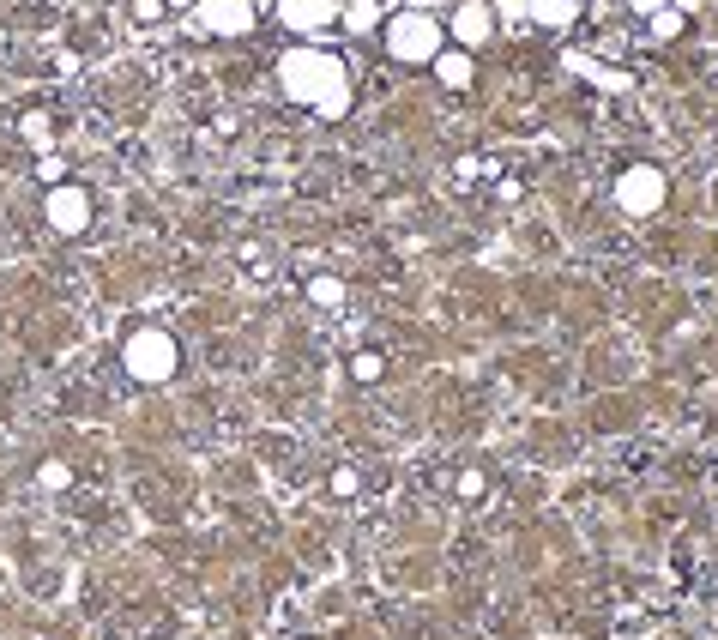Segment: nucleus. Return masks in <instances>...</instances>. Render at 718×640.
Instances as JSON below:
<instances>
[{"label":"nucleus","instance_id":"obj_1","mask_svg":"<svg viewBox=\"0 0 718 640\" xmlns=\"http://www.w3.org/2000/svg\"><path fill=\"white\" fill-rule=\"evenodd\" d=\"M278 85H284L290 103H302V109H314V115H326V121L350 115V67H344L332 49H314V43L284 49Z\"/></svg>","mask_w":718,"mask_h":640},{"label":"nucleus","instance_id":"obj_2","mask_svg":"<svg viewBox=\"0 0 718 640\" xmlns=\"http://www.w3.org/2000/svg\"><path fill=\"white\" fill-rule=\"evenodd\" d=\"M381 43H387V55L393 61H405V67H429L441 49H447V25L441 19H429V13H393L387 25H381Z\"/></svg>","mask_w":718,"mask_h":640},{"label":"nucleus","instance_id":"obj_3","mask_svg":"<svg viewBox=\"0 0 718 640\" xmlns=\"http://www.w3.org/2000/svg\"><path fill=\"white\" fill-rule=\"evenodd\" d=\"M175 363H182V351H175V339H169L163 327H139V333H127V345H121V369H127L139 387H163V381L175 375Z\"/></svg>","mask_w":718,"mask_h":640},{"label":"nucleus","instance_id":"obj_4","mask_svg":"<svg viewBox=\"0 0 718 640\" xmlns=\"http://www.w3.org/2000/svg\"><path fill=\"white\" fill-rule=\"evenodd\" d=\"M616 206H622L628 218L658 212V206H664V170H658V164H628V170L616 176Z\"/></svg>","mask_w":718,"mask_h":640},{"label":"nucleus","instance_id":"obj_5","mask_svg":"<svg viewBox=\"0 0 718 640\" xmlns=\"http://www.w3.org/2000/svg\"><path fill=\"white\" fill-rule=\"evenodd\" d=\"M43 218H49L55 236H85V224H91V194H85L79 182H61V188H49Z\"/></svg>","mask_w":718,"mask_h":640},{"label":"nucleus","instance_id":"obj_6","mask_svg":"<svg viewBox=\"0 0 718 640\" xmlns=\"http://www.w3.org/2000/svg\"><path fill=\"white\" fill-rule=\"evenodd\" d=\"M447 37H453V49L477 55L495 37V7H489V0H459V7L447 13Z\"/></svg>","mask_w":718,"mask_h":640},{"label":"nucleus","instance_id":"obj_7","mask_svg":"<svg viewBox=\"0 0 718 640\" xmlns=\"http://www.w3.org/2000/svg\"><path fill=\"white\" fill-rule=\"evenodd\" d=\"M206 37H248L254 31V0H200L194 7Z\"/></svg>","mask_w":718,"mask_h":640},{"label":"nucleus","instance_id":"obj_8","mask_svg":"<svg viewBox=\"0 0 718 640\" xmlns=\"http://www.w3.org/2000/svg\"><path fill=\"white\" fill-rule=\"evenodd\" d=\"M338 19V0H278V25L296 37H320Z\"/></svg>","mask_w":718,"mask_h":640},{"label":"nucleus","instance_id":"obj_9","mask_svg":"<svg viewBox=\"0 0 718 640\" xmlns=\"http://www.w3.org/2000/svg\"><path fill=\"white\" fill-rule=\"evenodd\" d=\"M429 67H435V79H441L447 91H465V85L477 79V61H471V49H441Z\"/></svg>","mask_w":718,"mask_h":640},{"label":"nucleus","instance_id":"obj_10","mask_svg":"<svg viewBox=\"0 0 718 640\" xmlns=\"http://www.w3.org/2000/svg\"><path fill=\"white\" fill-rule=\"evenodd\" d=\"M580 7H586V0H525V13L544 25V31H568V25L580 19Z\"/></svg>","mask_w":718,"mask_h":640},{"label":"nucleus","instance_id":"obj_11","mask_svg":"<svg viewBox=\"0 0 718 640\" xmlns=\"http://www.w3.org/2000/svg\"><path fill=\"white\" fill-rule=\"evenodd\" d=\"M19 139H25L31 151H43V157H49V151H55V121H49L43 109H31V115L19 121Z\"/></svg>","mask_w":718,"mask_h":640},{"label":"nucleus","instance_id":"obj_12","mask_svg":"<svg viewBox=\"0 0 718 640\" xmlns=\"http://www.w3.org/2000/svg\"><path fill=\"white\" fill-rule=\"evenodd\" d=\"M344 25H350L356 37H375V31H381V0H350V7H344Z\"/></svg>","mask_w":718,"mask_h":640},{"label":"nucleus","instance_id":"obj_13","mask_svg":"<svg viewBox=\"0 0 718 640\" xmlns=\"http://www.w3.org/2000/svg\"><path fill=\"white\" fill-rule=\"evenodd\" d=\"M308 302H314V308H344V278L314 272V278H308Z\"/></svg>","mask_w":718,"mask_h":640},{"label":"nucleus","instance_id":"obj_14","mask_svg":"<svg viewBox=\"0 0 718 640\" xmlns=\"http://www.w3.org/2000/svg\"><path fill=\"white\" fill-rule=\"evenodd\" d=\"M568 67H574L580 79H592V85H604V91H622V85H628L622 73H610V67H598V61H586V55H568Z\"/></svg>","mask_w":718,"mask_h":640},{"label":"nucleus","instance_id":"obj_15","mask_svg":"<svg viewBox=\"0 0 718 640\" xmlns=\"http://www.w3.org/2000/svg\"><path fill=\"white\" fill-rule=\"evenodd\" d=\"M646 25H652V37H658V43H670V37H682V25H688V13H676V7H664V13H652Z\"/></svg>","mask_w":718,"mask_h":640},{"label":"nucleus","instance_id":"obj_16","mask_svg":"<svg viewBox=\"0 0 718 640\" xmlns=\"http://www.w3.org/2000/svg\"><path fill=\"white\" fill-rule=\"evenodd\" d=\"M459 496H465V502L489 496V471H483V465H465V471H459Z\"/></svg>","mask_w":718,"mask_h":640},{"label":"nucleus","instance_id":"obj_17","mask_svg":"<svg viewBox=\"0 0 718 640\" xmlns=\"http://www.w3.org/2000/svg\"><path fill=\"white\" fill-rule=\"evenodd\" d=\"M37 484H43V490H67V484H73V465H61V459H49V465L37 471Z\"/></svg>","mask_w":718,"mask_h":640},{"label":"nucleus","instance_id":"obj_18","mask_svg":"<svg viewBox=\"0 0 718 640\" xmlns=\"http://www.w3.org/2000/svg\"><path fill=\"white\" fill-rule=\"evenodd\" d=\"M381 369H387V363H381V351H363V357L350 363V375H356V381H381Z\"/></svg>","mask_w":718,"mask_h":640},{"label":"nucleus","instance_id":"obj_19","mask_svg":"<svg viewBox=\"0 0 718 640\" xmlns=\"http://www.w3.org/2000/svg\"><path fill=\"white\" fill-rule=\"evenodd\" d=\"M363 490V477H356V465H338L332 471V496H356Z\"/></svg>","mask_w":718,"mask_h":640},{"label":"nucleus","instance_id":"obj_20","mask_svg":"<svg viewBox=\"0 0 718 640\" xmlns=\"http://www.w3.org/2000/svg\"><path fill=\"white\" fill-rule=\"evenodd\" d=\"M43 182H49V188H61V182H67V157H55V151L43 157Z\"/></svg>","mask_w":718,"mask_h":640},{"label":"nucleus","instance_id":"obj_21","mask_svg":"<svg viewBox=\"0 0 718 640\" xmlns=\"http://www.w3.org/2000/svg\"><path fill=\"white\" fill-rule=\"evenodd\" d=\"M163 13H169L163 0H133V19H139V25H151V19H163Z\"/></svg>","mask_w":718,"mask_h":640},{"label":"nucleus","instance_id":"obj_22","mask_svg":"<svg viewBox=\"0 0 718 640\" xmlns=\"http://www.w3.org/2000/svg\"><path fill=\"white\" fill-rule=\"evenodd\" d=\"M670 0H628V13H640V19H652V13H664Z\"/></svg>","mask_w":718,"mask_h":640},{"label":"nucleus","instance_id":"obj_23","mask_svg":"<svg viewBox=\"0 0 718 640\" xmlns=\"http://www.w3.org/2000/svg\"><path fill=\"white\" fill-rule=\"evenodd\" d=\"M441 7L447 0H411V13H429V19H441Z\"/></svg>","mask_w":718,"mask_h":640},{"label":"nucleus","instance_id":"obj_24","mask_svg":"<svg viewBox=\"0 0 718 640\" xmlns=\"http://www.w3.org/2000/svg\"><path fill=\"white\" fill-rule=\"evenodd\" d=\"M163 7H169V13H188V7H200V0H163Z\"/></svg>","mask_w":718,"mask_h":640},{"label":"nucleus","instance_id":"obj_25","mask_svg":"<svg viewBox=\"0 0 718 640\" xmlns=\"http://www.w3.org/2000/svg\"><path fill=\"white\" fill-rule=\"evenodd\" d=\"M0 55H7V31H0Z\"/></svg>","mask_w":718,"mask_h":640}]
</instances>
